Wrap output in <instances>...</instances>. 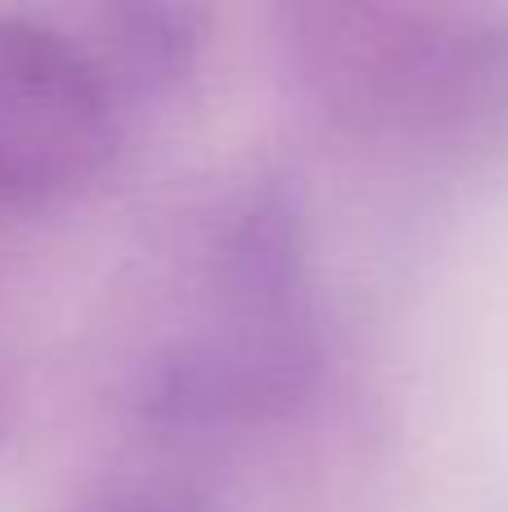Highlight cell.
<instances>
[{
	"label": "cell",
	"mask_w": 508,
	"mask_h": 512,
	"mask_svg": "<svg viewBox=\"0 0 508 512\" xmlns=\"http://www.w3.org/2000/svg\"><path fill=\"white\" fill-rule=\"evenodd\" d=\"M320 378V306L297 194L279 180L221 212L203 301L185 333L149 355L140 409L167 427H212L293 409Z\"/></svg>",
	"instance_id": "cell-1"
},
{
	"label": "cell",
	"mask_w": 508,
	"mask_h": 512,
	"mask_svg": "<svg viewBox=\"0 0 508 512\" xmlns=\"http://www.w3.org/2000/svg\"><path fill=\"white\" fill-rule=\"evenodd\" d=\"M279 54L297 95L351 135L508 140V5H293L279 14Z\"/></svg>",
	"instance_id": "cell-2"
},
{
	"label": "cell",
	"mask_w": 508,
	"mask_h": 512,
	"mask_svg": "<svg viewBox=\"0 0 508 512\" xmlns=\"http://www.w3.org/2000/svg\"><path fill=\"white\" fill-rule=\"evenodd\" d=\"M122 104L77 32L0 14V198H54L117 153Z\"/></svg>",
	"instance_id": "cell-3"
},
{
	"label": "cell",
	"mask_w": 508,
	"mask_h": 512,
	"mask_svg": "<svg viewBox=\"0 0 508 512\" xmlns=\"http://www.w3.org/2000/svg\"><path fill=\"white\" fill-rule=\"evenodd\" d=\"M95 68L122 99H153L176 90L194 72L203 45V14L189 5L135 0V5H104L90 18V36L77 32Z\"/></svg>",
	"instance_id": "cell-4"
},
{
	"label": "cell",
	"mask_w": 508,
	"mask_h": 512,
	"mask_svg": "<svg viewBox=\"0 0 508 512\" xmlns=\"http://www.w3.org/2000/svg\"><path fill=\"white\" fill-rule=\"evenodd\" d=\"M77 512H198L180 490L167 486H144V481H126V486H108L104 495L86 499Z\"/></svg>",
	"instance_id": "cell-5"
}]
</instances>
